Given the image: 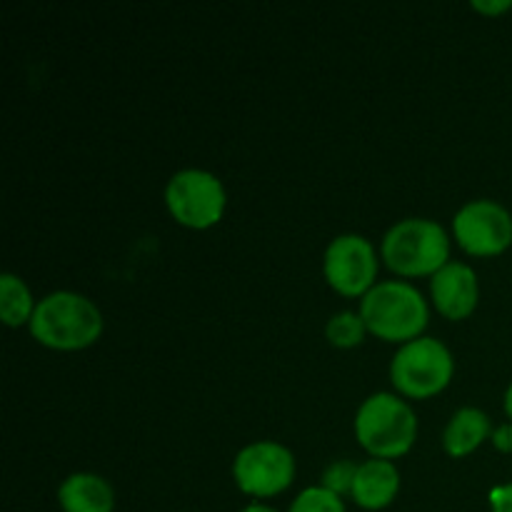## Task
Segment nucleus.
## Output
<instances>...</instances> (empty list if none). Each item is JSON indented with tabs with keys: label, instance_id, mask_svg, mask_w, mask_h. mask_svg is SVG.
<instances>
[{
	"label": "nucleus",
	"instance_id": "nucleus-6",
	"mask_svg": "<svg viewBox=\"0 0 512 512\" xmlns=\"http://www.w3.org/2000/svg\"><path fill=\"white\" fill-rule=\"evenodd\" d=\"M165 203L175 220L190 228H210L225 210V190L208 170L188 168L170 178L165 188Z\"/></svg>",
	"mask_w": 512,
	"mask_h": 512
},
{
	"label": "nucleus",
	"instance_id": "nucleus-12",
	"mask_svg": "<svg viewBox=\"0 0 512 512\" xmlns=\"http://www.w3.org/2000/svg\"><path fill=\"white\" fill-rule=\"evenodd\" d=\"M60 508L65 512H113V488L100 475L75 473L60 485Z\"/></svg>",
	"mask_w": 512,
	"mask_h": 512
},
{
	"label": "nucleus",
	"instance_id": "nucleus-3",
	"mask_svg": "<svg viewBox=\"0 0 512 512\" xmlns=\"http://www.w3.org/2000/svg\"><path fill=\"white\" fill-rule=\"evenodd\" d=\"M418 420L408 403L390 393L370 395L355 418V435L360 445L378 460L398 458L415 443Z\"/></svg>",
	"mask_w": 512,
	"mask_h": 512
},
{
	"label": "nucleus",
	"instance_id": "nucleus-14",
	"mask_svg": "<svg viewBox=\"0 0 512 512\" xmlns=\"http://www.w3.org/2000/svg\"><path fill=\"white\" fill-rule=\"evenodd\" d=\"M33 298L30 290L18 275L5 273L0 275V315L8 325H20L33 318Z\"/></svg>",
	"mask_w": 512,
	"mask_h": 512
},
{
	"label": "nucleus",
	"instance_id": "nucleus-2",
	"mask_svg": "<svg viewBox=\"0 0 512 512\" xmlns=\"http://www.w3.org/2000/svg\"><path fill=\"white\" fill-rule=\"evenodd\" d=\"M365 328L383 340H413L428 325V303L418 288L400 280L373 285L360 303Z\"/></svg>",
	"mask_w": 512,
	"mask_h": 512
},
{
	"label": "nucleus",
	"instance_id": "nucleus-11",
	"mask_svg": "<svg viewBox=\"0 0 512 512\" xmlns=\"http://www.w3.org/2000/svg\"><path fill=\"white\" fill-rule=\"evenodd\" d=\"M400 490V473L390 460H368L358 468L353 485V500L365 510H383Z\"/></svg>",
	"mask_w": 512,
	"mask_h": 512
},
{
	"label": "nucleus",
	"instance_id": "nucleus-16",
	"mask_svg": "<svg viewBox=\"0 0 512 512\" xmlns=\"http://www.w3.org/2000/svg\"><path fill=\"white\" fill-rule=\"evenodd\" d=\"M290 512H345L340 495L330 493L323 485L320 488H308L293 500Z\"/></svg>",
	"mask_w": 512,
	"mask_h": 512
},
{
	"label": "nucleus",
	"instance_id": "nucleus-19",
	"mask_svg": "<svg viewBox=\"0 0 512 512\" xmlns=\"http://www.w3.org/2000/svg\"><path fill=\"white\" fill-rule=\"evenodd\" d=\"M493 443H495V448L503 450V453H512V423L500 425V428L495 430Z\"/></svg>",
	"mask_w": 512,
	"mask_h": 512
},
{
	"label": "nucleus",
	"instance_id": "nucleus-8",
	"mask_svg": "<svg viewBox=\"0 0 512 512\" xmlns=\"http://www.w3.org/2000/svg\"><path fill=\"white\" fill-rule=\"evenodd\" d=\"M455 238L473 255H498L512 243V218L493 200H473L463 205L453 220Z\"/></svg>",
	"mask_w": 512,
	"mask_h": 512
},
{
	"label": "nucleus",
	"instance_id": "nucleus-5",
	"mask_svg": "<svg viewBox=\"0 0 512 512\" xmlns=\"http://www.w3.org/2000/svg\"><path fill=\"white\" fill-rule=\"evenodd\" d=\"M390 375L400 393L410 395V398H430L450 383L453 358L440 340H410L395 353Z\"/></svg>",
	"mask_w": 512,
	"mask_h": 512
},
{
	"label": "nucleus",
	"instance_id": "nucleus-20",
	"mask_svg": "<svg viewBox=\"0 0 512 512\" xmlns=\"http://www.w3.org/2000/svg\"><path fill=\"white\" fill-rule=\"evenodd\" d=\"M473 8L480 10V13H503V10L512 8V0H495V3H485V0H475Z\"/></svg>",
	"mask_w": 512,
	"mask_h": 512
},
{
	"label": "nucleus",
	"instance_id": "nucleus-22",
	"mask_svg": "<svg viewBox=\"0 0 512 512\" xmlns=\"http://www.w3.org/2000/svg\"><path fill=\"white\" fill-rule=\"evenodd\" d=\"M505 410H508V415L512 418V385L508 388V393H505Z\"/></svg>",
	"mask_w": 512,
	"mask_h": 512
},
{
	"label": "nucleus",
	"instance_id": "nucleus-4",
	"mask_svg": "<svg viewBox=\"0 0 512 512\" xmlns=\"http://www.w3.org/2000/svg\"><path fill=\"white\" fill-rule=\"evenodd\" d=\"M450 240L435 220L408 218L388 230L383 258L400 275H430L448 265Z\"/></svg>",
	"mask_w": 512,
	"mask_h": 512
},
{
	"label": "nucleus",
	"instance_id": "nucleus-17",
	"mask_svg": "<svg viewBox=\"0 0 512 512\" xmlns=\"http://www.w3.org/2000/svg\"><path fill=\"white\" fill-rule=\"evenodd\" d=\"M355 475H358V465L348 463V460H335V463H330L328 468H325L323 488L335 495L353 493Z\"/></svg>",
	"mask_w": 512,
	"mask_h": 512
},
{
	"label": "nucleus",
	"instance_id": "nucleus-21",
	"mask_svg": "<svg viewBox=\"0 0 512 512\" xmlns=\"http://www.w3.org/2000/svg\"><path fill=\"white\" fill-rule=\"evenodd\" d=\"M243 512H278V510L268 508V505H258V503H253V505H248V508H245Z\"/></svg>",
	"mask_w": 512,
	"mask_h": 512
},
{
	"label": "nucleus",
	"instance_id": "nucleus-1",
	"mask_svg": "<svg viewBox=\"0 0 512 512\" xmlns=\"http://www.w3.org/2000/svg\"><path fill=\"white\" fill-rule=\"evenodd\" d=\"M30 333L48 348L78 350L98 340L103 333V315L83 295L60 290L35 305Z\"/></svg>",
	"mask_w": 512,
	"mask_h": 512
},
{
	"label": "nucleus",
	"instance_id": "nucleus-15",
	"mask_svg": "<svg viewBox=\"0 0 512 512\" xmlns=\"http://www.w3.org/2000/svg\"><path fill=\"white\" fill-rule=\"evenodd\" d=\"M325 333H328L330 343L338 345V348H353V345H358L363 340L365 323L355 313H338L330 318Z\"/></svg>",
	"mask_w": 512,
	"mask_h": 512
},
{
	"label": "nucleus",
	"instance_id": "nucleus-13",
	"mask_svg": "<svg viewBox=\"0 0 512 512\" xmlns=\"http://www.w3.org/2000/svg\"><path fill=\"white\" fill-rule=\"evenodd\" d=\"M490 435V418L478 408H460L443 433V445L453 458L473 453Z\"/></svg>",
	"mask_w": 512,
	"mask_h": 512
},
{
	"label": "nucleus",
	"instance_id": "nucleus-9",
	"mask_svg": "<svg viewBox=\"0 0 512 512\" xmlns=\"http://www.w3.org/2000/svg\"><path fill=\"white\" fill-rule=\"evenodd\" d=\"M375 273H378L375 250L360 235H338L325 250V278L338 293H365L373 285Z\"/></svg>",
	"mask_w": 512,
	"mask_h": 512
},
{
	"label": "nucleus",
	"instance_id": "nucleus-7",
	"mask_svg": "<svg viewBox=\"0 0 512 512\" xmlns=\"http://www.w3.org/2000/svg\"><path fill=\"white\" fill-rule=\"evenodd\" d=\"M233 475L243 493L270 498L293 483L295 460L280 443H253L235 455Z\"/></svg>",
	"mask_w": 512,
	"mask_h": 512
},
{
	"label": "nucleus",
	"instance_id": "nucleus-10",
	"mask_svg": "<svg viewBox=\"0 0 512 512\" xmlns=\"http://www.w3.org/2000/svg\"><path fill=\"white\" fill-rule=\"evenodd\" d=\"M433 300L440 313L450 320L470 315L478 303V278L465 263H448L433 275Z\"/></svg>",
	"mask_w": 512,
	"mask_h": 512
},
{
	"label": "nucleus",
	"instance_id": "nucleus-18",
	"mask_svg": "<svg viewBox=\"0 0 512 512\" xmlns=\"http://www.w3.org/2000/svg\"><path fill=\"white\" fill-rule=\"evenodd\" d=\"M490 508L493 512H512V483L500 485L490 493Z\"/></svg>",
	"mask_w": 512,
	"mask_h": 512
}]
</instances>
